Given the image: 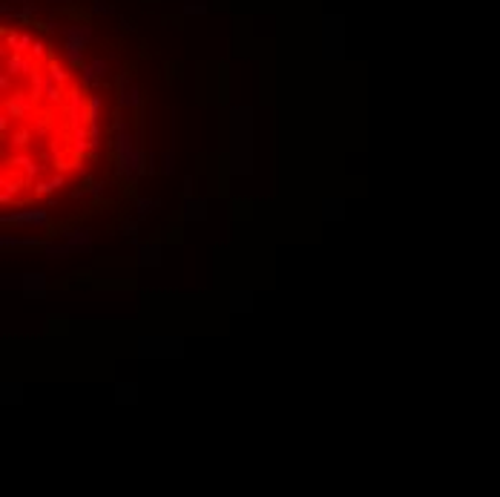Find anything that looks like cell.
<instances>
[{"mask_svg":"<svg viewBox=\"0 0 500 497\" xmlns=\"http://www.w3.org/2000/svg\"><path fill=\"white\" fill-rule=\"evenodd\" d=\"M12 221L14 224H43L46 221V213L43 210H35V213H17V216H12Z\"/></svg>","mask_w":500,"mask_h":497,"instance_id":"cell-1","label":"cell"}]
</instances>
